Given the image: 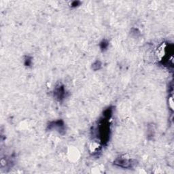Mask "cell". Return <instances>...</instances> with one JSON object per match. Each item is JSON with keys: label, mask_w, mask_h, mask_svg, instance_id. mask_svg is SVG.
<instances>
[{"label": "cell", "mask_w": 174, "mask_h": 174, "mask_svg": "<svg viewBox=\"0 0 174 174\" xmlns=\"http://www.w3.org/2000/svg\"><path fill=\"white\" fill-rule=\"evenodd\" d=\"M118 165L121 167H125V168H129L132 165L131 161L128 159H124V158H120V159H118L116 161V163Z\"/></svg>", "instance_id": "obj_1"}]
</instances>
